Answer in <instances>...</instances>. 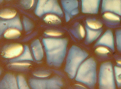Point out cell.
Instances as JSON below:
<instances>
[{
	"label": "cell",
	"instance_id": "cell-1",
	"mask_svg": "<svg viewBox=\"0 0 121 89\" xmlns=\"http://www.w3.org/2000/svg\"><path fill=\"white\" fill-rule=\"evenodd\" d=\"M49 59L60 61L63 57L65 50V41L61 39H46L44 41Z\"/></svg>",
	"mask_w": 121,
	"mask_h": 89
},
{
	"label": "cell",
	"instance_id": "cell-2",
	"mask_svg": "<svg viewBox=\"0 0 121 89\" xmlns=\"http://www.w3.org/2000/svg\"><path fill=\"white\" fill-rule=\"evenodd\" d=\"M96 67L92 60H87L82 64L78 70L76 79L88 85H92L96 77Z\"/></svg>",
	"mask_w": 121,
	"mask_h": 89
},
{
	"label": "cell",
	"instance_id": "cell-3",
	"mask_svg": "<svg viewBox=\"0 0 121 89\" xmlns=\"http://www.w3.org/2000/svg\"><path fill=\"white\" fill-rule=\"evenodd\" d=\"M100 84L101 88L113 89L115 87L113 70L109 63L102 65L100 70Z\"/></svg>",
	"mask_w": 121,
	"mask_h": 89
},
{
	"label": "cell",
	"instance_id": "cell-4",
	"mask_svg": "<svg viewBox=\"0 0 121 89\" xmlns=\"http://www.w3.org/2000/svg\"><path fill=\"white\" fill-rule=\"evenodd\" d=\"M72 52L68 59V65L70 75L74 77L79 65L85 59V54L81 50L77 48Z\"/></svg>",
	"mask_w": 121,
	"mask_h": 89
},
{
	"label": "cell",
	"instance_id": "cell-5",
	"mask_svg": "<svg viewBox=\"0 0 121 89\" xmlns=\"http://www.w3.org/2000/svg\"><path fill=\"white\" fill-rule=\"evenodd\" d=\"M102 11H112L121 16V0H103Z\"/></svg>",
	"mask_w": 121,
	"mask_h": 89
},
{
	"label": "cell",
	"instance_id": "cell-6",
	"mask_svg": "<svg viewBox=\"0 0 121 89\" xmlns=\"http://www.w3.org/2000/svg\"><path fill=\"white\" fill-rule=\"evenodd\" d=\"M100 0H82V11L84 13L98 12Z\"/></svg>",
	"mask_w": 121,
	"mask_h": 89
},
{
	"label": "cell",
	"instance_id": "cell-7",
	"mask_svg": "<svg viewBox=\"0 0 121 89\" xmlns=\"http://www.w3.org/2000/svg\"><path fill=\"white\" fill-rule=\"evenodd\" d=\"M23 50L21 44H15L10 46L3 52V56L6 58H12L20 55Z\"/></svg>",
	"mask_w": 121,
	"mask_h": 89
},
{
	"label": "cell",
	"instance_id": "cell-8",
	"mask_svg": "<svg viewBox=\"0 0 121 89\" xmlns=\"http://www.w3.org/2000/svg\"><path fill=\"white\" fill-rule=\"evenodd\" d=\"M98 44L104 45L112 49L114 48V41L111 31H107L101 37L98 42Z\"/></svg>",
	"mask_w": 121,
	"mask_h": 89
},
{
	"label": "cell",
	"instance_id": "cell-9",
	"mask_svg": "<svg viewBox=\"0 0 121 89\" xmlns=\"http://www.w3.org/2000/svg\"><path fill=\"white\" fill-rule=\"evenodd\" d=\"M55 12L59 14L62 13V11L56 0H48L45 5L44 12Z\"/></svg>",
	"mask_w": 121,
	"mask_h": 89
},
{
	"label": "cell",
	"instance_id": "cell-10",
	"mask_svg": "<svg viewBox=\"0 0 121 89\" xmlns=\"http://www.w3.org/2000/svg\"><path fill=\"white\" fill-rule=\"evenodd\" d=\"M78 4L77 0H64L63 2V5L66 10L68 11H72V10H75L78 7Z\"/></svg>",
	"mask_w": 121,
	"mask_h": 89
},
{
	"label": "cell",
	"instance_id": "cell-11",
	"mask_svg": "<svg viewBox=\"0 0 121 89\" xmlns=\"http://www.w3.org/2000/svg\"><path fill=\"white\" fill-rule=\"evenodd\" d=\"M21 33L18 30L15 29H9L6 30L4 34V37L7 39H14L19 37Z\"/></svg>",
	"mask_w": 121,
	"mask_h": 89
},
{
	"label": "cell",
	"instance_id": "cell-12",
	"mask_svg": "<svg viewBox=\"0 0 121 89\" xmlns=\"http://www.w3.org/2000/svg\"><path fill=\"white\" fill-rule=\"evenodd\" d=\"M17 12L12 10L6 9L1 12L0 16L2 18L6 19H13L15 16Z\"/></svg>",
	"mask_w": 121,
	"mask_h": 89
},
{
	"label": "cell",
	"instance_id": "cell-13",
	"mask_svg": "<svg viewBox=\"0 0 121 89\" xmlns=\"http://www.w3.org/2000/svg\"><path fill=\"white\" fill-rule=\"evenodd\" d=\"M87 39L88 41H94L97 39L100 35L101 32L100 31H94L87 28Z\"/></svg>",
	"mask_w": 121,
	"mask_h": 89
},
{
	"label": "cell",
	"instance_id": "cell-14",
	"mask_svg": "<svg viewBox=\"0 0 121 89\" xmlns=\"http://www.w3.org/2000/svg\"><path fill=\"white\" fill-rule=\"evenodd\" d=\"M44 21L50 24H57L60 23L61 21L57 16L52 15H48L44 19Z\"/></svg>",
	"mask_w": 121,
	"mask_h": 89
},
{
	"label": "cell",
	"instance_id": "cell-15",
	"mask_svg": "<svg viewBox=\"0 0 121 89\" xmlns=\"http://www.w3.org/2000/svg\"><path fill=\"white\" fill-rule=\"evenodd\" d=\"M48 0H39L36 13L39 16H41L44 12L45 5Z\"/></svg>",
	"mask_w": 121,
	"mask_h": 89
},
{
	"label": "cell",
	"instance_id": "cell-16",
	"mask_svg": "<svg viewBox=\"0 0 121 89\" xmlns=\"http://www.w3.org/2000/svg\"><path fill=\"white\" fill-rule=\"evenodd\" d=\"M37 48H36V46H34L33 47V49L35 58L36 59H37L38 60H40V59H41L42 58V56H43V52L40 45L39 46V45H38Z\"/></svg>",
	"mask_w": 121,
	"mask_h": 89
},
{
	"label": "cell",
	"instance_id": "cell-17",
	"mask_svg": "<svg viewBox=\"0 0 121 89\" xmlns=\"http://www.w3.org/2000/svg\"><path fill=\"white\" fill-rule=\"evenodd\" d=\"M87 23L88 27L92 29H98L102 27V25L101 23L95 21H87Z\"/></svg>",
	"mask_w": 121,
	"mask_h": 89
},
{
	"label": "cell",
	"instance_id": "cell-18",
	"mask_svg": "<svg viewBox=\"0 0 121 89\" xmlns=\"http://www.w3.org/2000/svg\"><path fill=\"white\" fill-rule=\"evenodd\" d=\"M116 78L118 85L121 87V67H115Z\"/></svg>",
	"mask_w": 121,
	"mask_h": 89
},
{
	"label": "cell",
	"instance_id": "cell-19",
	"mask_svg": "<svg viewBox=\"0 0 121 89\" xmlns=\"http://www.w3.org/2000/svg\"><path fill=\"white\" fill-rule=\"evenodd\" d=\"M104 17L108 20L114 21H120V18L117 16L111 13L107 12L104 15Z\"/></svg>",
	"mask_w": 121,
	"mask_h": 89
},
{
	"label": "cell",
	"instance_id": "cell-20",
	"mask_svg": "<svg viewBox=\"0 0 121 89\" xmlns=\"http://www.w3.org/2000/svg\"><path fill=\"white\" fill-rule=\"evenodd\" d=\"M116 34L117 48L119 50L121 51V30H118Z\"/></svg>",
	"mask_w": 121,
	"mask_h": 89
},
{
	"label": "cell",
	"instance_id": "cell-21",
	"mask_svg": "<svg viewBox=\"0 0 121 89\" xmlns=\"http://www.w3.org/2000/svg\"><path fill=\"white\" fill-rule=\"evenodd\" d=\"M96 52L101 54H106L109 52V51L107 48L103 47H98L96 49Z\"/></svg>",
	"mask_w": 121,
	"mask_h": 89
},
{
	"label": "cell",
	"instance_id": "cell-22",
	"mask_svg": "<svg viewBox=\"0 0 121 89\" xmlns=\"http://www.w3.org/2000/svg\"><path fill=\"white\" fill-rule=\"evenodd\" d=\"M19 86L21 87V89H27L28 88L24 79L20 76L19 77Z\"/></svg>",
	"mask_w": 121,
	"mask_h": 89
},
{
	"label": "cell",
	"instance_id": "cell-23",
	"mask_svg": "<svg viewBox=\"0 0 121 89\" xmlns=\"http://www.w3.org/2000/svg\"><path fill=\"white\" fill-rule=\"evenodd\" d=\"M24 4L27 7H32L34 3V0H24L23 1Z\"/></svg>",
	"mask_w": 121,
	"mask_h": 89
},
{
	"label": "cell",
	"instance_id": "cell-24",
	"mask_svg": "<svg viewBox=\"0 0 121 89\" xmlns=\"http://www.w3.org/2000/svg\"><path fill=\"white\" fill-rule=\"evenodd\" d=\"M45 34L47 35L51 36H58L62 35L61 33L59 32L54 31H48L45 32Z\"/></svg>",
	"mask_w": 121,
	"mask_h": 89
},
{
	"label": "cell",
	"instance_id": "cell-25",
	"mask_svg": "<svg viewBox=\"0 0 121 89\" xmlns=\"http://www.w3.org/2000/svg\"><path fill=\"white\" fill-rule=\"evenodd\" d=\"M49 74L45 73H37L34 74V75L35 76L39 78H45L49 75Z\"/></svg>",
	"mask_w": 121,
	"mask_h": 89
},
{
	"label": "cell",
	"instance_id": "cell-26",
	"mask_svg": "<svg viewBox=\"0 0 121 89\" xmlns=\"http://www.w3.org/2000/svg\"><path fill=\"white\" fill-rule=\"evenodd\" d=\"M79 33L81 37L84 38L85 35V32L84 28L82 25L80 26L79 27Z\"/></svg>",
	"mask_w": 121,
	"mask_h": 89
},
{
	"label": "cell",
	"instance_id": "cell-27",
	"mask_svg": "<svg viewBox=\"0 0 121 89\" xmlns=\"http://www.w3.org/2000/svg\"><path fill=\"white\" fill-rule=\"evenodd\" d=\"M12 65H17V66H29L31 65V64L28 63H12Z\"/></svg>",
	"mask_w": 121,
	"mask_h": 89
},
{
	"label": "cell",
	"instance_id": "cell-28",
	"mask_svg": "<svg viewBox=\"0 0 121 89\" xmlns=\"http://www.w3.org/2000/svg\"><path fill=\"white\" fill-rule=\"evenodd\" d=\"M76 85H77L78 86H79L81 87H82V88H85V87H84V86H83V85H80V84H76Z\"/></svg>",
	"mask_w": 121,
	"mask_h": 89
},
{
	"label": "cell",
	"instance_id": "cell-29",
	"mask_svg": "<svg viewBox=\"0 0 121 89\" xmlns=\"http://www.w3.org/2000/svg\"><path fill=\"white\" fill-rule=\"evenodd\" d=\"M117 63L119 65H121V61H117Z\"/></svg>",
	"mask_w": 121,
	"mask_h": 89
}]
</instances>
